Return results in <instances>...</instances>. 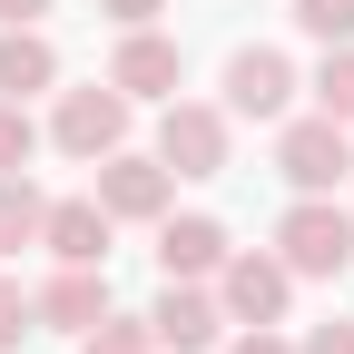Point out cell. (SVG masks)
<instances>
[{
    "label": "cell",
    "instance_id": "cell-9",
    "mask_svg": "<svg viewBox=\"0 0 354 354\" xmlns=\"http://www.w3.org/2000/svg\"><path fill=\"white\" fill-rule=\"evenodd\" d=\"M109 227H118V216L99 197H59L50 216H39V246H50L59 266H109Z\"/></svg>",
    "mask_w": 354,
    "mask_h": 354
},
{
    "label": "cell",
    "instance_id": "cell-18",
    "mask_svg": "<svg viewBox=\"0 0 354 354\" xmlns=\"http://www.w3.org/2000/svg\"><path fill=\"white\" fill-rule=\"evenodd\" d=\"M295 30L335 50V39H354V0H295Z\"/></svg>",
    "mask_w": 354,
    "mask_h": 354
},
{
    "label": "cell",
    "instance_id": "cell-21",
    "mask_svg": "<svg viewBox=\"0 0 354 354\" xmlns=\"http://www.w3.org/2000/svg\"><path fill=\"white\" fill-rule=\"evenodd\" d=\"M99 10H109V20H118V30H148V20H158V10H167V0H99Z\"/></svg>",
    "mask_w": 354,
    "mask_h": 354
},
{
    "label": "cell",
    "instance_id": "cell-2",
    "mask_svg": "<svg viewBox=\"0 0 354 354\" xmlns=\"http://www.w3.org/2000/svg\"><path fill=\"white\" fill-rule=\"evenodd\" d=\"M276 256L295 266V276H344L354 266V216L335 197H295L286 227H276Z\"/></svg>",
    "mask_w": 354,
    "mask_h": 354
},
{
    "label": "cell",
    "instance_id": "cell-12",
    "mask_svg": "<svg viewBox=\"0 0 354 354\" xmlns=\"http://www.w3.org/2000/svg\"><path fill=\"white\" fill-rule=\"evenodd\" d=\"M109 79L128 88V99H177V39L128 30V39H118V59H109Z\"/></svg>",
    "mask_w": 354,
    "mask_h": 354
},
{
    "label": "cell",
    "instance_id": "cell-6",
    "mask_svg": "<svg viewBox=\"0 0 354 354\" xmlns=\"http://www.w3.org/2000/svg\"><path fill=\"white\" fill-rule=\"evenodd\" d=\"M148 335H158V344H177V354H207L216 335H227V305H216L197 276H167V295L148 305Z\"/></svg>",
    "mask_w": 354,
    "mask_h": 354
},
{
    "label": "cell",
    "instance_id": "cell-10",
    "mask_svg": "<svg viewBox=\"0 0 354 354\" xmlns=\"http://www.w3.org/2000/svg\"><path fill=\"white\" fill-rule=\"evenodd\" d=\"M109 315V266H59L50 286H39V325H59V335H88Z\"/></svg>",
    "mask_w": 354,
    "mask_h": 354
},
{
    "label": "cell",
    "instance_id": "cell-4",
    "mask_svg": "<svg viewBox=\"0 0 354 354\" xmlns=\"http://www.w3.org/2000/svg\"><path fill=\"white\" fill-rule=\"evenodd\" d=\"M286 295H295V266L286 256H227L216 266V305H227V325H276L286 315Z\"/></svg>",
    "mask_w": 354,
    "mask_h": 354
},
{
    "label": "cell",
    "instance_id": "cell-20",
    "mask_svg": "<svg viewBox=\"0 0 354 354\" xmlns=\"http://www.w3.org/2000/svg\"><path fill=\"white\" fill-rule=\"evenodd\" d=\"M295 354H354V315H335V325H315Z\"/></svg>",
    "mask_w": 354,
    "mask_h": 354
},
{
    "label": "cell",
    "instance_id": "cell-19",
    "mask_svg": "<svg viewBox=\"0 0 354 354\" xmlns=\"http://www.w3.org/2000/svg\"><path fill=\"white\" fill-rule=\"evenodd\" d=\"M30 325H39V295H20V276H0V354H20Z\"/></svg>",
    "mask_w": 354,
    "mask_h": 354
},
{
    "label": "cell",
    "instance_id": "cell-7",
    "mask_svg": "<svg viewBox=\"0 0 354 354\" xmlns=\"http://www.w3.org/2000/svg\"><path fill=\"white\" fill-rule=\"evenodd\" d=\"M88 197H99L109 216H138V227H158V216H167V158H128V148H109Z\"/></svg>",
    "mask_w": 354,
    "mask_h": 354
},
{
    "label": "cell",
    "instance_id": "cell-5",
    "mask_svg": "<svg viewBox=\"0 0 354 354\" xmlns=\"http://www.w3.org/2000/svg\"><path fill=\"white\" fill-rule=\"evenodd\" d=\"M158 158H167V177H216V167H227V109L167 99V118H158Z\"/></svg>",
    "mask_w": 354,
    "mask_h": 354
},
{
    "label": "cell",
    "instance_id": "cell-16",
    "mask_svg": "<svg viewBox=\"0 0 354 354\" xmlns=\"http://www.w3.org/2000/svg\"><path fill=\"white\" fill-rule=\"evenodd\" d=\"M79 354H158V335H148V315H99L79 335Z\"/></svg>",
    "mask_w": 354,
    "mask_h": 354
},
{
    "label": "cell",
    "instance_id": "cell-17",
    "mask_svg": "<svg viewBox=\"0 0 354 354\" xmlns=\"http://www.w3.org/2000/svg\"><path fill=\"white\" fill-rule=\"evenodd\" d=\"M30 148H39L30 109H20V99H0V177H20V167H30Z\"/></svg>",
    "mask_w": 354,
    "mask_h": 354
},
{
    "label": "cell",
    "instance_id": "cell-13",
    "mask_svg": "<svg viewBox=\"0 0 354 354\" xmlns=\"http://www.w3.org/2000/svg\"><path fill=\"white\" fill-rule=\"evenodd\" d=\"M50 79H59V50L39 39V20L0 30V99H30V88H50Z\"/></svg>",
    "mask_w": 354,
    "mask_h": 354
},
{
    "label": "cell",
    "instance_id": "cell-14",
    "mask_svg": "<svg viewBox=\"0 0 354 354\" xmlns=\"http://www.w3.org/2000/svg\"><path fill=\"white\" fill-rule=\"evenodd\" d=\"M39 216H50V197H39L30 177H0V256L39 246Z\"/></svg>",
    "mask_w": 354,
    "mask_h": 354
},
{
    "label": "cell",
    "instance_id": "cell-22",
    "mask_svg": "<svg viewBox=\"0 0 354 354\" xmlns=\"http://www.w3.org/2000/svg\"><path fill=\"white\" fill-rule=\"evenodd\" d=\"M227 354H286V344H276V325H246V335H236Z\"/></svg>",
    "mask_w": 354,
    "mask_h": 354
},
{
    "label": "cell",
    "instance_id": "cell-11",
    "mask_svg": "<svg viewBox=\"0 0 354 354\" xmlns=\"http://www.w3.org/2000/svg\"><path fill=\"white\" fill-rule=\"evenodd\" d=\"M236 246H227V227L216 216H158V266L167 276H216Z\"/></svg>",
    "mask_w": 354,
    "mask_h": 354
},
{
    "label": "cell",
    "instance_id": "cell-1",
    "mask_svg": "<svg viewBox=\"0 0 354 354\" xmlns=\"http://www.w3.org/2000/svg\"><path fill=\"white\" fill-rule=\"evenodd\" d=\"M276 177L295 197H335L344 177H354V148H344V118H286V138H276Z\"/></svg>",
    "mask_w": 354,
    "mask_h": 354
},
{
    "label": "cell",
    "instance_id": "cell-23",
    "mask_svg": "<svg viewBox=\"0 0 354 354\" xmlns=\"http://www.w3.org/2000/svg\"><path fill=\"white\" fill-rule=\"evenodd\" d=\"M39 10H50V0H0V30H30Z\"/></svg>",
    "mask_w": 354,
    "mask_h": 354
},
{
    "label": "cell",
    "instance_id": "cell-8",
    "mask_svg": "<svg viewBox=\"0 0 354 354\" xmlns=\"http://www.w3.org/2000/svg\"><path fill=\"white\" fill-rule=\"evenodd\" d=\"M286 99H295L286 50H236L227 59V118H286Z\"/></svg>",
    "mask_w": 354,
    "mask_h": 354
},
{
    "label": "cell",
    "instance_id": "cell-15",
    "mask_svg": "<svg viewBox=\"0 0 354 354\" xmlns=\"http://www.w3.org/2000/svg\"><path fill=\"white\" fill-rule=\"evenodd\" d=\"M315 109L354 128V39H335V50H325V69H315Z\"/></svg>",
    "mask_w": 354,
    "mask_h": 354
},
{
    "label": "cell",
    "instance_id": "cell-3",
    "mask_svg": "<svg viewBox=\"0 0 354 354\" xmlns=\"http://www.w3.org/2000/svg\"><path fill=\"white\" fill-rule=\"evenodd\" d=\"M128 109H138V99H128L118 79H99V88H69V99H59V118H50V138H59L69 158H88V167H99L109 148H128Z\"/></svg>",
    "mask_w": 354,
    "mask_h": 354
}]
</instances>
